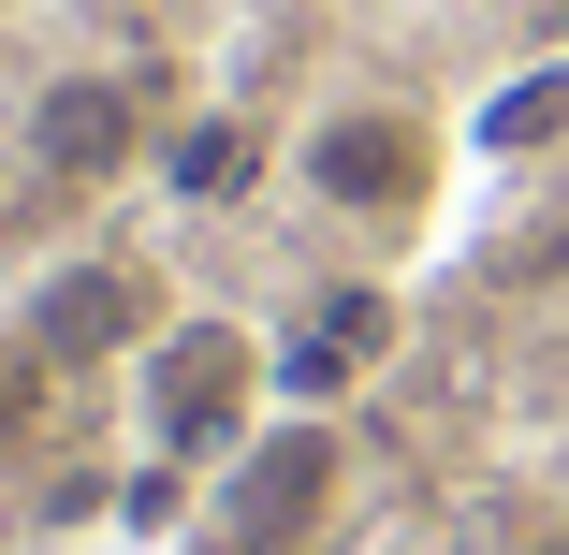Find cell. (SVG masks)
<instances>
[{
  "label": "cell",
  "mask_w": 569,
  "mask_h": 555,
  "mask_svg": "<svg viewBox=\"0 0 569 555\" xmlns=\"http://www.w3.org/2000/svg\"><path fill=\"white\" fill-rule=\"evenodd\" d=\"M263 395H278V351L249 321H161L147 337V454L161 468H234L263 438Z\"/></svg>",
  "instance_id": "obj_1"
},
{
  "label": "cell",
  "mask_w": 569,
  "mask_h": 555,
  "mask_svg": "<svg viewBox=\"0 0 569 555\" xmlns=\"http://www.w3.org/2000/svg\"><path fill=\"white\" fill-rule=\"evenodd\" d=\"M292 176H307V205L321 219H351V235H409V219L438 205V118L423 102H321L307 118V147H292Z\"/></svg>",
  "instance_id": "obj_2"
},
{
  "label": "cell",
  "mask_w": 569,
  "mask_h": 555,
  "mask_svg": "<svg viewBox=\"0 0 569 555\" xmlns=\"http://www.w3.org/2000/svg\"><path fill=\"white\" fill-rule=\"evenodd\" d=\"M336 497H351V438H336L321 409H292V424H263L234 468H219V512H204V555H278V541H307Z\"/></svg>",
  "instance_id": "obj_3"
},
{
  "label": "cell",
  "mask_w": 569,
  "mask_h": 555,
  "mask_svg": "<svg viewBox=\"0 0 569 555\" xmlns=\"http://www.w3.org/2000/svg\"><path fill=\"white\" fill-rule=\"evenodd\" d=\"M30 161H44V190H118V176L147 161V88H132V73H44Z\"/></svg>",
  "instance_id": "obj_4"
},
{
  "label": "cell",
  "mask_w": 569,
  "mask_h": 555,
  "mask_svg": "<svg viewBox=\"0 0 569 555\" xmlns=\"http://www.w3.org/2000/svg\"><path fill=\"white\" fill-rule=\"evenodd\" d=\"M16 337H30V366H44V380H59V366H118V351H147V337H161V293H147L132 264H59V278L30 293Z\"/></svg>",
  "instance_id": "obj_5"
},
{
  "label": "cell",
  "mask_w": 569,
  "mask_h": 555,
  "mask_svg": "<svg viewBox=\"0 0 569 555\" xmlns=\"http://www.w3.org/2000/svg\"><path fill=\"white\" fill-rule=\"evenodd\" d=\"M380 337H395V307H380V293H336V307L307 321V337L278 351V395H307V409H321V395H336V380H351V366H366Z\"/></svg>",
  "instance_id": "obj_6"
},
{
  "label": "cell",
  "mask_w": 569,
  "mask_h": 555,
  "mask_svg": "<svg viewBox=\"0 0 569 555\" xmlns=\"http://www.w3.org/2000/svg\"><path fill=\"white\" fill-rule=\"evenodd\" d=\"M249 161H263V147H249L234 118H204V132H176V190H190V205H234V190H249Z\"/></svg>",
  "instance_id": "obj_7"
},
{
  "label": "cell",
  "mask_w": 569,
  "mask_h": 555,
  "mask_svg": "<svg viewBox=\"0 0 569 555\" xmlns=\"http://www.w3.org/2000/svg\"><path fill=\"white\" fill-rule=\"evenodd\" d=\"M526 264H540V278H569V219H555V235H540V249H526Z\"/></svg>",
  "instance_id": "obj_8"
},
{
  "label": "cell",
  "mask_w": 569,
  "mask_h": 555,
  "mask_svg": "<svg viewBox=\"0 0 569 555\" xmlns=\"http://www.w3.org/2000/svg\"><path fill=\"white\" fill-rule=\"evenodd\" d=\"M555 555H569V541H555Z\"/></svg>",
  "instance_id": "obj_9"
}]
</instances>
